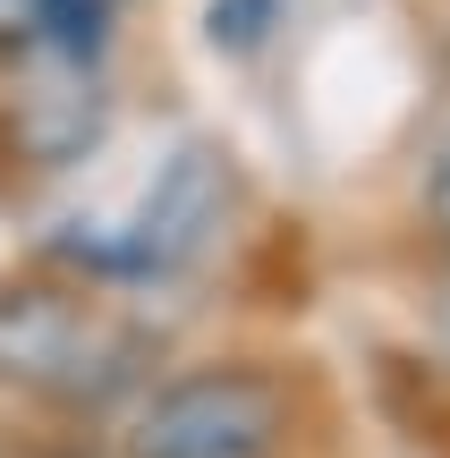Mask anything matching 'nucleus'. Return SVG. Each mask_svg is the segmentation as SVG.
<instances>
[{
    "mask_svg": "<svg viewBox=\"0 0 450 458\" xmlns=\"http://www.w3.org/2000/svg\"><path fill=\"white\" fill-rule=\"evenodd\" d=\"M153 357L162 331L128 314L111 289H85L51 263L0 272V399L102 425L153 382Z\"/></svg>",
    "mask_w": 450,
    "mask_h": 458,
    "instance_id": "nucleus-1",
    "label": "nucleus"
},
{
    "mask_svg": "<svg viewBox=\"0 0 450 458\" xmlns=\"http://www.w3.org/2000/svg\"><path fill=\"white\" fill-rule=\"evenodd\" d=\"M238 221V162L213 145V136H187L170 145V162L153 170V187L136 196L128 221H77L85 238H51L43 263L85 289H162V280H187Z\"/></svg>",
    "mask_w": 450,
    "mask_h": 458,
    "instance_id": "nucleus-2",
    "label": "nucleus"
},
{
    "mask_svg": "<svg viewBox=\"0 0 450 458\" xmlns=\"http://www.w3.org/2000/svg\"><path fill=\"white\" fill-rule=\"evenodd\" d=\"M298 433L306 382L281 357H204L119 408V458H289Z\"/></svg>",
    "mask_w": 450,
    "mask_h": 458,
    "instance_id": "nucleus-3",
    "label": "nucleus"
},
{
    "mask_svg": "<svg viewBox=\"0 0 450 458\" xmlns=\"http://www.w3.org/2000/svg\"><path fill=\"white\" fill-rule=\"evenodd\" d=\"M102 136H111L102 68H51L43 60V77H26L9 94V153L26 170H77Z\"/></svg>",
    "mask_w": 450,
    "mask_h": 458,
    "instance_id": "nucleus-4",
    "label": "nucleus"
},
{
    "mask_svg": "<svg viewBox=\"0 0 450 458\" xmlns=\"http://www.w3.org/2000/svg\"><path fill=\"white\" fill-rule=\"evenodd\" d=\"M119 43V0H34V60L102 68Z\"/></svg>",
    "mask_w": 450,
    "mask_h": 458,
    "instance_id": "nucleus-5",
    "label": "nucleus"
},
{
    "mask_svg": "<svg viewBox=\"0 0 450 458\" xmlns=\"http://www.w3.org/2000/svg\"><path fill=\"white\" fill-rule=\"evenodd\" d=\"M272 17H281V0H213L204 34H213V51H255L272 34Z\"/></svg>",
    "mask_w": 450,
    "mask_h": 458,
    "instance_id": "nucleus-6",
    "label": "nucleus"
},
{
    "mask_svg": "<svg viewBox=\"0 0 450 458\" xmlns=\"http://www.w3.org/2000/svg\"><path fill=\"white\" fill-rule=\"evenodd\" d=\"M417 204H425V229H434V246L450 255V128L434 136V153H425V187H417Z\"/></svg>",
    "mask_w": 450,
    "mask_h": 458,
    "instance_id": "nucleus-7",
    "label": "nucleus"
},
{
    "mask_svg": "<svg viewBox=\"0 0 450 458\" xmlns=\"http://www.w3.org/2000/svg\"><path fill=\"white\" fill-rule=\"evenodd\" d=\"M34 60V0H0V68Z\"/></svg>",
    "mask_w": 450,
    "mask_h": 458,
    "instance_id": "nucleus-8",
    "label": "nucleus"
},
{
    "mask_svg": "<svg viewBox=\"0 0 450 458\" xmlns=\"http://www.w3.org/2000/svg\"><path fill=\"white\" fill-rule=\"evenodd\" d=\"M119 9H128V0H119Z\"/></svg>",
    "mask_w": 450,
    "mask_h": 458,
    "instance_id": "nucleus-9",
    "label": "nucleus"
}]
</instances>
